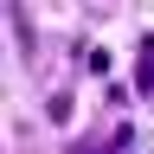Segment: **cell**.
I'll return each instance as SVG.
<instances>
[{
    "label": "cell",
    "instance_id": "1",
    "mask_svg": "<svg viewBox=\"0 0 154 154\" xmlns=\"http://www.w3.org/2000/svg\"><path fill=\"white\" fill-rule=\"evenodd\" d=\"M135 90H141V96H154V32L141 38V71H135Z\"/></svg>",
    "mask_w": 154,
    "mask_h": 154
}]
</instances>
